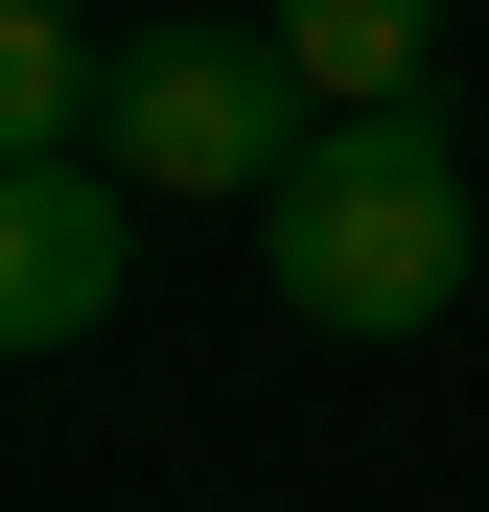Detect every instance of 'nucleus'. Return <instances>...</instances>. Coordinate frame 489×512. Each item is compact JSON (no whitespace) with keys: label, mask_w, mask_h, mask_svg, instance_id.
I'll list each match as a JSON object with an SVG mask.
<instances>
[{"label":"nucleus","mask_w":489,"mask_h":512,"mask_svg":"<svg viewBox=\"0 0 489 512\" xmlns=\"http://www.w3.org/2000/svg\"><path fill=\"white\" fill-rule=\"evenodd\" d=\"M94 140L140 163L163 210H280V163L326 140V94H303L280 24H210V0H187V24H117V117Z\"/></svg>","instance_id":"obj_2"},{"label":"nucleus","mask_w":489,"mask_h":512,"mask_svg":"<svg viewBox=\"0 0 489 512\" xmlns=\"http://www.w3.org/2000/svg\"><path fill=\"white\" fill-rule=\"evenodd\" d=\"M257 280H280V326H326V350L443 326L466 303V140L443 117H326L280 163V210H257Z\"/></svg>","instance_id":"obj_1"},{"label":"nucleus","mask_w":489,"mask_h":512,"mask_svg":"<svg viewBox=\"0 0 489 512\" xmlns=\"http://www.w3.org/2000/svg\"><path fill=\"white\" fill-rule=\"evenodd\" d=\"M94 117H117V24H70V0H0V140L47 163V140H94Z\"/></svg>","instance_id":"obj_5"},{"label":"nucleus","mask_w":489,"mask_h":512,"mask_svg":"<svg viewBox=\"0 0 489 512\" xmlns=\"http://www.w3.org/2000/svg\"><path fill=\"white\" fill-rule=\"evenodd\" d=\"M140 163L117 140H47V163H0V326H24V350H94L117 326V280H140Z\"/></svg>","instance_id":"obj_3"},{"label":"nucleus","mask_w":489,"mask_h":512,"mask_svg":"<svg viewBox=\"0 0 489 512\" xmlns=\"http://www.w3.org/2000/svg\"><path fill=\"white\" fill-rule=\"evenodd\" d=\"M257 24L303 47L326 117H420V70H443V0H257Z\"/></svg>","instance_id":"obj_4"}]
</instances>
